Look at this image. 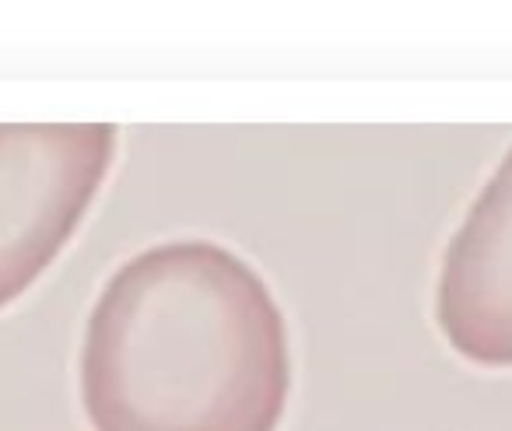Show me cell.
Returning <instances> with one entry per match:
<instances>
[{
  "instance_id": "obj_1",
  "label": "cell",
  "mask_w": 512,
  "mask_h": 431,
  "mask_svg": "<svg viewBox=\"0 0 512 431\" xmlns=\"http://www.w3.org/2000/svg\"><path fill=\"white\" fill-rule=\"evenodd\" d=\"M78 375L92 431H278L292 340L239 253L172 239L130 256L99 291Z\"/></svg>"
},
{
  "instance_id": "obj_2",
  "label": "cell",
  "mask_w": 512,
  "mask_h": 431,
  "mask_svg": "<svg viewBox=\"0 0 512 431\" xmlns=\"http://www.w3.org/2000/svg\"><path fill=\"white\" fill-rule=\"evenodd\" d=\"M113 151L116 127H0V309L64 253Z\"/></svg>"
},
{
  "instance_id": "obj_3",
  "label": "cell",
  "mask_w": 512,
  "mask_h": 431,
  "mask_svg": "<svg viewBox=\"0 0 512 431\" xmlns=\"http://www.w3.org/2000/svg\"><path fill=\"white\" fill-rule=\"evenodd\" d=\"M435 323L460 358L512 365V151L442 253Z\"/></svg>"
}]
</instances>
